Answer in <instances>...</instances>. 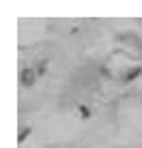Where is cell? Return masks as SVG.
Listing matches in <instances>:
<instances>
[{
  "label": "cell",
  "mask_w": 142,
  "mask_h": 148,
  "mask_svg": "<svg viewBox=\"0 0 142 148\" xmlns=\"http://www.w3.org/2000/svg\"><path fill=\"white\" fill-rule=\"evenodd\" d=\"M90 114H93V112H90V108L80 105V116H82V118H90Z\"/></svg>",
  "instance_id": "7a4b0ae2"
},
{
  "label": "cell",
  "mask_w": 142,
  "mask_h": 148,
  "mask_svg": "<svg viewBox=\"0 0 142 148\" xmlns=\"http://www.w3.org/2000/svg\"><path fill=\"white\" fill-rule=\"evenodd\" d=\"M28 135H30V129H28V127H26V129H24V131H19V137H17V140H19V144H22V142L26 140Z\"/></svg>",
  "instance_id": "3957f363"
},
{
  "label": "cell",
  "mask_w": 142,
  "mask_h": 148,
  "mask_svg": "<svg viewBox=\"0 0 142 148\" xmlns=\"http://www.w3.org/2000/svg\"><path fill=\"white\" fill-rule=\"evenodd\" d=\"M37 71H34V67H24L22 71H19V82H22V86H26V88H30V86L37 82Z\"/></svg>",
  "instance_id": "6da1fadb"
}]
</instances>
